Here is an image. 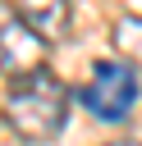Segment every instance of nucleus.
I'll use <instances>...</instances> for the list:
<instances>
[{"instance_id": "4", "label": "nucleus", "mask_w": 142, "mask_h": 146, "mask_svg": "<svg viewBox=\"0 0 142 146\" xmlns=\"http://www.w3.org/2000/svg\"><path fill=\"white\" fill-rule=\"evenodd\" d=\"M14 9H18V18H23L46 46L69 32V5H64V0H23V5H14Z\"/></svg>"}, {"instance_id": "1", "label": "nucleus", "mask_w": 142, "mask_h": 146, "mask_svg": "<svg viewBox=\"0 0 142 146\" xmlns=\"http://www.w3.org/2000/svg\"><path fill=\"white\" fill-rule=\"evenodd\" d=\"M5 123H9L23 141H50V137H60L64 123H69V87H64L50 68L9 82Z\"/></svg>"}, {"instance_id": "6", "label": "nucleus", "mask_w": 142, "mask_h": 146, "mask_svg": "<svg viewBox=\"0 0 142 146\" xmlns=\"http://www.w3.org/2000/svg\"><path fill=\"white\" fill-rule=\"evenodd\" d=\"M110 146H142V141H110Z\"/></svg>"}, {"instance_id": "2", "label": "nucleus", "mask_w": 142, "mask_h": 146, "mask_svg": "<svg viewBox=\"0 0 142 146\" xmlns=\"http://www.w3.org/2000/svg\"><path fill=\"white\" fill-rule=\"evenodd\" d=\"M142 87H137V68H128L124 59H101L82 87V105L101 119V123H124L137 105Z\"/></svg>"}, {"instance_id": "3", "label": "nucleus", "mask_w": 142, "mask_h": 146, "mask_svg": "<svg viewBox=\"0 0 142 146\" xmlns=\"http://www.w3.org/2000/svg\"><path fill=\"white\" fill-rule=\"evenodd\" d=\"M41 68H46V41L18 18V9H0V73L18 82Z\"/></svg>"}, {"instance_id": "5", "label": "nucleus", "mask_w": 142, "mask_h": 146, "mask_svg": "<svg viewBox=\"0 0 142 146\" xmlns=\"http://www.w3.org/2000/svg\"><path fill=\"white\" fill-rule=\"evenodd\" d=\"M110 36H115V50H119L124 59H133V64H142V18H137V14H128V18H119Z\"/></svg>"}]
</instances>
